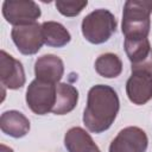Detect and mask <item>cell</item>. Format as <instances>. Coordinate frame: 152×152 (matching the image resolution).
Returning <instances> with one entry per match:
<instances>
[{
    "mask_svg": "<svg viewBox=\"0 0 152 152\" xmlns=\"http://www.w3.org/2000/svg\"><path fill=\"white\" fill-rule=\"evenodd\" d=\"M120 108L116 91L106 84H97L89 89L83 122L93 133L107 131L114 122Z\"/></svg>",
    "mask_w": 152,
    "mask_h": 152,
    "instance_id": "obj_1",
    "label": "cell"
},
{
    "mask_svg": "<svg viewBox=\"0 0 152 152\" xmlns=\"http://www.w3.org/2000/svg\"><path fill=\"white\" fill-rule=\"evenodd\" d=\"M64 74L63 61L55 55H44L34 63L36 78L46 83L57 84Z\"/></svg>",
    "mask_w": 152,
    "mask_h": 152,
    "instance_id": "obj_11",
    "label": "cell"
},
{
    "mask_svg": "<svg viewBox=\"0 0 152 152\" xmlns=\"http://www.w3.org/2000/svg\"><path fill=\"white\" fill-rule=\"evenodd\" d=\"M64 144L69 152H101L89 133L81 127L70 128L65 133Z\"/></svg>",
    "mask_w": 152,
    "mask_h": 152,
    "instance_id": "obj_13",
    "label": "cell"
},
{
    "mask_svg": "<svg viewBox=\"0 0 152 152\" xmlns=\"http://www.w3.org/2000/svg\"><path fill=\"white\" fill-rule=\"evenodd\" d=\"M96 72L106 78H115L122 71V62L114 53H103L95 61Z\"/></svg>",
    "mask_w": 152,
    "mask_h": 152,
    "instance_id": "obj_16",
    "label": "cell"
},
{
    "mask_svg": "<svg viewBox=\"0 0 152 152\" xmlns=\"http://www.w3.org/2000/svg\"><path fill=\"white\" fill-rule=\"evenodd\" d=\"M125 51L133 70H145L152 74V48L147 38L125 39Z\"/></svg>",
    "mask_w": 152,
    "mask_h": 152,
    "instance_id": "obj_9",
    "label": "cell"
},
{
    "mask_svg": "<svg viewBox=\"0 0 152 152\" xmlns=\"http://www.w3.org/2000/svg\"><path fill=\"white\" fill-rule=\"evenodd\" d=\"M1 131L13 138H21L30 131L28 119L18 110H7L1 114L0 118Z\"/></svg>",
    "mask_w": 152,
    "mask_h": 152,
    "instance_id": "obj_12",
    "label": "cell"
},
{
    "mask_svg": "<svg viewBox=\"0 0 152 152\" xmlns=\"http://www.w3.org/2000/svg\"><path fill=\"white\" fill-rule=\"evenodd\" d=\"M78 91L74 86L68 83H58L56 91V102L52 113L56 115H64L70 113L77 104Z\"/></svg>",
    "mask_w": 152,
    "mask_h": 152,
    "instance_id": "obj_14",
    "label": "cell"
},
{
    "mask_svg": "<svg viewBox=\"0 0 152 152\" xmlns=\"http://www.w3.org/2000/svg\"><path fill=\"white\" fill-rule=\"evenodd\" d=\"M0 152H13V150H12L11 147H8V146L1 144V146H0Z\"/></svg>",
    "mask_w": 152,
    "mask_h": 152,
    "instance_id": "obj_18",
    "label": "cell"
},
{
    "mask_svg": "<svg viewBox=\"0 0 152 152\" xmlns=\"http://www.w3.org/2000/svg\"><path fill=\"white\" fill-rule=\"evenodd\" d=\"M148 139L146 133L135 126L121 129L109 145V152H145Z\"/></svg>",
    "mask_w": 152,
    "mask_h": 152,
    "instance_id": "obj_7",
    "label": "cell"
},
{
    "mask_svg": "<svg viewBox=\"0 0 152 152\" xmlns=\"http://www.w3.org/2000/svg\"><path fill=\"white\" fill-rule=\"evenodd\" d=\"M126 93L134 104H145L152 99V74L145 70H133L126 83Z\"/></svg>",
    "mask_w": 152,
    "mask_h": 152,
    "instance_id": "obj_8",
    "label": "cell"
},
{
    "mask_svg": "<svg viewBox=\"0 0 152 152\" xmlns=\"http://www.w3.org/2000/svg\"><path fill=\"white\" fill-rule=\"evenodd\" d=\"M0 80L8 89H19L26 81L23 64L4 50L0 52Z\"/></svg>",
    "mask_w": 152,
    "mask_h": 152,
    "instance_id": "obj_10",
    "label": "cell"
},
{
    "mask_svg": "<svg viewBox=\"0 0 152 152\" xmlns=\"http://www.w3.org/2000/svg\"><path fill=\"white\" fill-rule=\"evenodd\" d=\"M152 1L128 0L122 13V33L125 39L147 38L151 27Z\"/></svg>",
    "mask_w": 152,
    "mask_h": 152,
    "instance_id": "obj_2",
    "label": "cell"
},
{
    "mask_svg": "<svg viewBox=\"0 0 152 152\" xmlns=\"http://www.w3.org/2000/svg\"><path fill=\"white\" fill-rule=\"evenodd\" d=\"M42 32L44 43L52 48H62L71 39L69 31L57 21H44L42 24Z\"/></svg>",
    "mask_w": 152,
    "mask_h": 152,
    "instance_id": "obj_15",
    "label": "cell"
},
{
    "mask_svg": "<svg viewBox=\"0 0 152 152\" xmlns=\"http://www.w3.org/2000/svg\"><path fill=\"white\" fill-rule=\"evenodd\" d=\"M57 84L46 83L39 80H33L26 90V103L30 109L38 115L52 112L56 102Z\"/></svg>",
    "mask_w": 152,
    "mask_h": 152,
    "instance_id": "obj_4",
    "label": "cell"
},
{
    "mask_svg": "<svg viewBox=\"0 0 152 152\" xmlns=\"http://www.w3.org/2000/svg\"><path fill=\"white\" fill-rule=\"evenodd\" d=\"M56 7L58 12L65 17H75L78 15L82 10L88 5L87 0H76V1H62L58 0L56 1Z\"/></svg>",
    "mask_w": 152,
    "mask_h": 152,
    "instance_id": "obj_17",
    "label": "cell"
},
{
    "mask_svg": "<svg viewBox=\"0 0 152 152\" xmlns=\"http://www.w3.org/2000/svg\"><path fill=\"white\" fill-rule=\"evenodd\" d=\"M2 14L13 26H23L36 23L42 12L32 0H6L2 4Z\"/></svg>",
    "mask_w": 152,
    "mask_h": 152,
    "instance_id": "obj_5",
    "label": "cell"
},
{
    "mask_svg": "<svg viewBox=\"0 0 152 152\" xmlns=\"http://www.w3.org/2000/svg\"><path fill=\"white\" fill-rule=\"evenodd\" d=\"M11 37L18 50L23 55H34L43 46L44 38L42 32V25L38 23L14 26L11 32Z\"/></svg>",
    "mask_w": 152,
    "mask_h": 152,
    "instance_id": "obj_6",
    "label": "cell"
},
{
    "mask_svg": "<svg viewBox=\"0 0 152 152\" xmlns=\"http://www.w3.org/2000/svg\"><path fill=\"white\" fill-rule=\"evenodd\" d=\"M115 17L108 10H95L82 20V34L91 44L107 42L115 32Z\"/></svg>",
    "mask_w": 152,
    "mask_h": 152,
    "instance_id": "obj_3",
    "label": "cell"
}]
</instances>
